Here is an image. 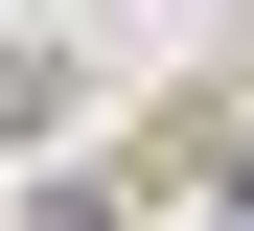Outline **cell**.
Wrapping results in <instances>:
<instances>
[{
	"label": "cell",
	"mask_w": 254,
	"mask_h": 231,
	"mask_svg": "<svg viewBox=\"0 0 254 231\" xmlns=\"http://www.w3.org/2000/svg\"><path fill=\"white\" fill-rule=\"evenodd\" d=\"M69 92H93L69 46H0V162H23V139H69Z\"/></svg>",
	"instance_id": "obj_1"
}]
</instances>
